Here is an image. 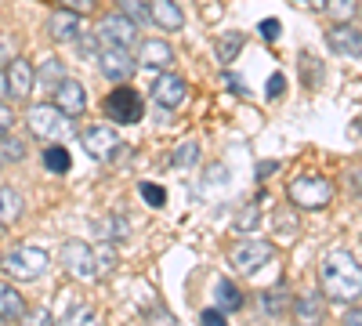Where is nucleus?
Wrapping results in <instances>:
<instances>
[{
    "label": "nucleus",
    "mask_w": 362,
    "mask_h": 326,
    "mask_svg": "<svg viewBox=\"0 0 362 326\" xmlns=\"http://www.w3.org/2000/svg\"><path fill=\"white\" fill-rule=\"evenodd\" d=\"M319 286L329 301H355L362 298V264L348 250H329L319 264Z\"/></svg>",
    "instance_id": "obj_1"
},
{
    "label": "nucleus",
    "mask_w": 362,
    "mask_h": 326,
    "mask_svg": "<svg viewBox=\"0 0 362 326\" xmlns=\"http://www.w3.org/2000/svg\"><path fill=\"white\" fill-rule=\"evenodd\" d=\"M47 264H51V257L37 243H22V247H15L8 254H0V272H4L8 279H22V283L40 279L47 272Z\"/></svg>",
    "instance_id": "obj_2"
},
{
    "label": "nucleus",
    "mask_w": 362,
    "mask_h": 326,
    "mask_svg": "<svg viewBox=\"0 0 362 326\" xmlns=\"http://www.w3.org/2000/svg\"><path fill=\"white\" fill-rule=\"evenodd\" d=\"M25 124H29V131H33L37 138H47V141H58V138L73 134V116H66L58 105H47V102L29 105Z\"/></svg>",
    "instance_id": "obj_3"
},
{
    "label": "nucleus",
    "mask_w": 362,
    "mask_h": 326,
    "mask_svg": "<svg viewBox=\"0 0 362 326\" xmlns=\"http://www.w3.org/2000/svg\"><path fill=\"white\" fill-rule=\"evenodd\" d=\"M334 199V185L319 174H300L290 182V203L293 206H305V211H319Z\"/></svg>",
    "instance_id": "obj_4"
},
{
    "label": "nucleus",
    "mask_w": 362,
    "mask_h": 326,
    "mask_svg": "<svg viewBox=\"0 0 362 326\" xmlns=\"http://www.w3.org/2000/svg\"><path fill=\"white\" fill-rule=\"evenodd\" d=\"M98 69H102V76H105V80L124 83V80H131V76L138 73V58L131 54V47L105 44V47L98 51Z\"/></svg>",
    "instance_id": "obj_5"
},
{
    "label": "nucleus",
    "mask_w": 362,
    "mask_h": 326,
    "mask_svg": "<svg viewBox=\"0 0 362 326\" xmlns=\"http://www.w3.org/2000/svg\"><path fill=\"white\" fill-rule=\"evenodd\" d=\"M276 257V247H272L268 240H243V243H235L232 247V254H228V261H232V269L235 272H257V269H264V264Z\"/></svg>",
    "instance_id": "obj_6"
},
{
    "label": "nucleus",
    "mask_w": 362,
    "mask_h": 326,
    "mask_svg": "<svg viewBox=\"0 0 362 326\" xmlns=\"http://www.w3.org/2000/svg\"><path fill=\"white\" fill-rule=\"evenodd\" d=\"M105 112H109L112 124H138L145 105H141V95L134 91V87L119 83V87H112V95L105 98Z\"/></svg>",
    "instance_id": "obj_7"
},
{
    "label": "nucleus",
    "mask_w": 362,
    "mask_h": 326,
    "mask_svg": "<svg viewBox=\"0 0 362 326\" xmlns=\"http://www.w3.org/2000/svg\"><path fill=\"white\" fill-rule=\"evenodd\" d=\"M4 76H8V98L25 102L29 95H33V87H37V69L29 66L25 58H11L8 69H4Z\"/></svg>",
    "instance_id": "obj_8"
},
{
    "label": "nucleus",
    "mask_w": 362,
    "mask_h": 326,
    "mask_svg": "<svg viewBox=\"0 0 362 326\" xmlns=\"http://www.w3.org/2000/svg\"><path fill=\"white\" fill-rule=\"evenodd\" d=\"M80 141H83L87 156H95V160H109V156L119 149L116 131L105 127V124H90V127H83V131H80Z\"/></svg>",
    "instance_id": "obj_9"
},
{
    "label": "nucleus",
    "mask_w": 362,
    "mask_h": 326,
    "mask_svg": "<svg viewBox=\"0 0 362 326\" xmlns=\"http://www.w3.org/2000/svg\"><path fill=\"white\" fill-rule=\"evenodd\" d=\"M62 261H66V269H69L76 279H95V276H98L95 250H90L87 243H80V240H69V243L62 247Z\"/></svg>",
    "instance_id": "obj_10"
},
{
    "label": "nucleus",
    "mask_w": 362,
    "mask_h": 326,
    "mask_svg": "<svg viewBox=\"0 0 362 326\" xmlns=\"http://www.w3.org/2000/svg\"><path fill=\"white\" fill-rule=\"evenodd\" d=\"M98 33L105 37V44L131 47V44L138 40V22H134V18H127L124 11H112V15H105V18H102V29H98Z\"/></svg>",
    "instance_id": "obj_11"
},
{
    "label": "nucleus",
    "mask_w": 362,
    "mask_h": 326,
    "mask_svg": "<svg viewBox=\"0 0 362 326\" xmlns=\"http://www.w3.org/2000/svg\"><path fill=\"white\" fill-rule=\"evenodd\" d=\"M189 98V87L177 73H160L156 83H153V102L163 105V109H181V102Z\"/></svg>",
    "instance_id": "obj_12"
},
{
    "label": "nucleus",
    "mask_w": 362,
    "mask_h": 326,
    "mask_svg": "<svg viewBox=\"0 0 362 326\" xmlns=\"http://www.w3.org/2000/svg\"><path fill=\"white\" fill-rule=\"evenodd\" d=\"M54 105L62 109L66 116H73V120H76V116H83L87 112V91H83V83L66 76L62 83L54 87Z\"/></svg>",
    "instance_id": "obj_13"
},
{
    "label": "nucleus",
    "mask_w": 362,
    "mask_h": 326,
    "mask_svg": "<svg viewBox=\"0 0 362 326\" xmlns=\"http://www.w3.org/2000/svg\"><path fill=\"white\" fill-rule=\"evenodd\" d=\"M47 37H51L54 44H73V40L80 37V15L69 11V8L54 11V15L47 18Z\"/></svg>",
    "instance_id": "obj_14"
},
{
    "label": "nucleus",
    "mask_w": 362,
    "mask_h": 326,
    "mask_svg": "<svg viewBox=\"0 0 362 326\" xmlns=\"http://www.w3.org/2000/svg\"><path fill=\"white\" fill-rule=\"evenodd\" d=\"M293 319H297V326H322V319H326L322 293H300V298H293Z\"/></svg>",
    "instance_id": "obj_15"
},
{
    "label": "nucleus",
    "mask_w": 362,
    "mask_h": 326,
    "mask_svg": "<svg viewBox=\"0 0 362 326\" xmlns=\"http://www.w3.org/2000/svg\"><path fill=\"white\" fill-rule=\"evenodd\" d=\"M174 62V51L167 40H141V51H138V69H148V73H156V69H167Z\"/></svg>",
    "instance_id": "obj_16"
},
{
    "label": "nucleus",
    "mask_w": 362,
    "mask_h": 326,
    "mask_svg": "<svg viewBox=\"0 0 362 326\" xmlns=\"http://www.w3.org/2000/svg\"><path fill=\"white\" fill-rule=\"evenodd\" d=\"M326 44L334 47L337 54H351V58H362V33L355 25H348V22H341V25H334L326 33Z\"/></svg>",
    "instance_id": "obj_17"
},
{
    "label": "nucleus",
    "mask_w": 362,
    "mask_h": 326,
    "mask_svg": "<svg viewBox=\"0 0 362 326\" xmlns=\"http://www.w3.org/2000/svg\"><path fill=\"white\" fill-rule=\"evenodd\" d=\"M148 18H153L160 29H167V33L185 25V11H181L174 0H148Z\"/></svg>",
    "instance_id": "obj_18"
},
{
    "label": "nucleus",
    "mask_w": 362,
    "mask_h": 326,
    "mask_svg": "<svg viewBox=\"0 0 362 326\" xmlns=\"http://www.w3.org/2000/svg\"><path fill=\"white\" fill-rule=\"evenodd\" d=\"M22 218V196L8 185H0V232H4L11 221Z\"/></svg>",
    "instance_id": "obj_19"
},
{
    "label": "nucleus",
    "mask_w": 362,
    "mask_h": 326,
    "mask_svg": "<svg viewBox=\"0 0 362 326\" xmlns=\"http://www.w3.org/2000/svg\"><path fill=\"white\" fill-rule=\"evenodd\" d=\"M22 312H25L22 293L11 283H0V319H18Z\"/></svg>",
    "instance_id": "obj_20"
},
{
    "label": "nucleus",
    "mask_w": 362,
    "mask_h": 326,
    "mask_svg": "<svg viewBox=\"0 0 362 326\" xmlns=\"http://www.w3.org/2000/svg\"><path fill=\"white\" fill-rule=\"evenodd\" d=\"M243 44H247V37H243V33H225V37L214 44L218 62H221V66H232V62H235V54L243 51Z\"/></svg>",
    "instance_id": "obj_21"
},
{
    "label": "nucleus",
    "mask_w": 362,
    "mask_h": 326,
    "mask_svg": "<svg viewBox=\"0 0 362 326\" xmlns=\"http://www.w3.org/2000/svg\"><path fill=\"white\" fill-rule=\"evenodd\" d=\"M37 80H40V87H58V83H62L66 80V62H62V58H44V66L37 69Z\"/></svg>",
    "instance_id": "obj_22"
},
{
    "label": "nucleus",
    "mask_w": 362,
    "mask_h": 326,
    "mask_svg": "<svg viewBox=\"0 0 362 326\" xmlns=\"http://www.w3.org/2000/svg\"><path fill=\"white\" fill-rule=\"evenodd\" d=\"M214 298H218V312H235L239 305H243V293L235 290V283H232V279H218Z\"/></svg>",
    "instance_id": "obj_23"
},
{
    "label": "nucleus",
    "mask_w": 362,
    "mask_h": 326,
    "mask_svg": "<svg viewBox=\"0 0 362 326\" xmlns=\"http://www.w3.org/2000/svg\"><path fill=\"white\" fill-rule=\"evenodd\" d=\"M40 160H44V167H47L51 174H66V170L73 167V160H69V153L62 149V145H47Z\"/></svg>",
    "instance_id": "obj_24"
},
{
    "label": "nucleus",
    "mask_w": 362,
    "mask_h": 326,
    "mask_svg": "<svg viewBox=\"0 0 362 326\" xmlns=\"http://www.w3.org/2000/svg\"><path fill=\"white\" fill-rule=\"evenodd\" d=\"M170 163H174L177 170L196 167V163H199V141H192V138H189V141H181L177 149H174V160H170Z\"/></svg>",
    "instance_id": "obj_25"
},
{
    "label": "nucleus",
    "mask_w": 362,
    "mask_h": 326,
    "mask_svg": "<svg viewBox=\"0 0 362 326\" xmlns=\"http://www.w3.org/2000/svg\"><path fill=\"white\" fill-rule=\"evenodd\" d=\"M25 156V141L15 138V134H4L0 138V163H18Z\"/></svg>",
    "instance_id": "obj_26"
},
{
    "label": "nucleus",
    "mask_w": 362,
    "mask_h": 326,
    "mask_svg": "<svg viewBox=\"0 0 362 326\" xmlns=\"http://www.w3.org/2000/svg\"><path fill=\"white\" fill-rule=\"evenodd\" d=\"M261 301H264V312H268V315H283V312H286V301H290V293H286L283 286H276V290H264Z\"/></svg>",
    "instance_id": "obj_27"
},
{
    "label": "nucleus",
    "mask_w": 362,
    "mask_h": 326,
    "mask_svg": "<svg viewBox=\"0 0 362 326\" xmlns=\"http://www.w3.org/2000/svg\"><path fill=\"white\" fill-rule=\"evenodd\" d=\"M95 228L102 232V240H105V243H116V240H124V235H127V225L119 221V218H105V221H95Z\"/></svg>",
    "instance_id": "obj_28"
},
{
    "label": "nucleus",
    "mask_w": 362,
    "mask_h": 326,
    "mask_svg": "<svg viewBox=\"0 0 362 326\" xmlns=\"http://www.w3.org/2000/svg\"><path fill=\"white\" fill-rule=\"evenodd\" d=\"M62 326H102V319L95 315V312H90L87 305H76L69 315H66V322Z\"/></svg>",
    "instance_id": "obj_29"
},
{
    "label": "nucleus",
    "mask_w": 362,
    "mask_h": 326,
    "mask_svg": "<svg viewBox=\"0 0 362 326\" xmlns=\"http://www.w3.org/2000/svg\"><path fill=\"white\" fill-rule=\"evenodd\" d=\"M18 326H54V319H51L47 308H25L18 315Z\"/></svg>",
    "instance_id": "obj_30"
},
{
    "label": "nucleus",
    "mask_w": 362,
    "mask_h": 326,
    "mask_svg": "<svg viewBox=\"0 0 362 326\" xmlns=\"http://www.w3.org/2000/svg\"><path fill=\"white\" fill-rule=\"evenodd\" d=\"M138 192H141V199H145L148 206H163V203H167V192H163V185L141 182V185H138Z\"/></svg>",
    "instance_id": "obj_31"
},
{
    "label": "nucleus",
    "mask_w": 362,
    "mask_h": 326,
    "mask_svg": "<svg viewBox=\"0 0 362 326\" xmlns=\"http://www.w3.org/2000/svg\"><path fill=\"white\" fill-rule=\"evenodd\" d=\"M95 261H98V272H102V276H109V272L116 269V250H112V243H105V240H102V254H95Z\"/></svg>",
    "instance_id": "obj_32"
},
{
    "label": "nucleus",
    "mask_w": 362,
    "mask_h": 326,
    "mask_svg": "<svg viewBox=\"0 0 362 326\" xmlns=\"http://www.w3.org/2000/svg\"><path fill=\"white\" fill-rule=\"evenodd\" d=\"M119 8H124V15L134 18V22H145L148 18V4H145V0H119Z\"/></svg>",
    "instance_id": "obj_33"
},
{
    "label": "nucleus",
    "mask_w": 362,
    "mask_h": 326,
    "mask_svg": "<svg viewBox=\"0 0 362 326\" xmlns=\"http://www.w3.org/2000/svg\"><path fill=\"white\" fill-rule=\"evenodd\" d=\"M329 15H334V18H351L355 15V0H329Z\"/></svg>",
    "instance_id": "obj_34"
},
{
    "label": "nucleus",
    "mask_w": 362,
    "mask_h": 326,
    "mask_svg": "<svg viewBox=\"0 0 362 326\" xmlns=\"http://www.w3.org/2000/svg\"><path fill=\"white\" fill-rule=\"evenodd\" d=\"M257 206H243V211H239V218H235V228L243 232V228H257Z\"/></svg>",
    "instance_id": "obj_35"
},
{
    "label": "nucleus",
    "mask_w": 362,
    "mask_h": 326,
    "mask_svg": "<svg viewBox=\"0 0 362 326\" xmlns=\"http://www.w3.org/2000/svg\"><path fill=\"white\" fill-rule=\"evenodd\" d=\"M145 326H177V322H174V315L167 308H153L145 315Z\"/></svg>",
    "instance_id": "obj_36"
},
{
    "label": "nucleus",
    "mask_w": 362,
    "mask_h": 326,
    "mask_svg": "<svg viewBox=\"0 0 362 326\" xmlns=\"http://www.w3.org/2000/svg\"><path fill=\"white\" fill-rule=\"evenodd\" d=\"M286 91V80H283V73H272L268 76V98H279Z\"/></svg>",
    "instance_id": "obj_37"
},
{
    "label": "nucleus",
    "mask_w": 362,
    "mask_h": 326,
    "mask_svg": "<svg viewBox=\"0 0 362 326\" xmlns=\"http://www.w3.org/2000/svg\"><path fill=\"white\" fill-rule=\"evenodd\" d=\"M199 322H203V326H228V322H225V312H218V308H206V312L199 315Z\"/></svg>",
    "instance_id": "obj_38"
},
{
    "label": "nucleus",
    "mask_w": 362,
    "mask_h": 326,
    "mask_svg": "<svg viewBox=\"0 0 362 326\" xmlns=\"http://www.w3.org/2000/svg\"><path fill=\"white\" fill-rule=\"evenodd\" d=\"M279 33H283V25H279L276 18H264V22H261V37H268V40H279Z\"/></svg>",
    "instance_id": "obj_39"
},
{
    "label": "nucleus",
    "mask_w": 362,
    "mask_h": 326,
    "mask_svg": "<svg viewBox=\"0 0 362 326\" xmlns=\"http://www.w3.org/2000/svg\"><path fill=\"white\" fill-rule=\"evenodd\" d=\"M62 8H69L76 15H87V11H95V0H62Z\"/></svg>",
    "instance_id": "obj_40"
},
{
    "label": "nucleus",
    "mask_w": 362,
    "mask_h": 326,
    "mask_svg": "<svg viewBox=\"0 0 362 326\" xmlns=\"http://www.w3.org/2000/svg\"><path fill=\"white\" fill-rule=\"evenodd\" d=\"M11 124H15V116H11V109H8L4 102H0V138H4V134H11Z\"/></svg>",
    "instance_id": "obj_41"
},
{
    "label": "nucleus",
    "mask_w": 362,
    "mask_h": 326,
    "mask_svg": "<svg viewBox=\"0 0 362 326\" xmlns=\"http://www.w3.org/2000/svg\"><path fill=\"white\" fill-rule=\"evenodd\" d=\"M221 83H225V87H232L235 95H243V98H250V91H247V83H239V80H235L232 73H221Z\"/></svg>",
    "instance_id": "obj_42"
},
{
    "label": "nucleus",
    "mask_w": 362,
    "mask_h": 326,
    "mask_svg": "<svg viewBox=\"0 0 362 326\" xmlns=\"http://www.w3.org/2000/svg\"><path fill=\"white\" fill-rule=\"evenodd\" d=\"M344 326H362V308H348V315H344Z\"/></svg>",
    "instance_id": "obj_43"
},
{
    "label": "nucleus",
    "mask_w": 362,
    "mask_h": 326,
    "mask_svg": "<svg viewBox=\"0 0 362 326\" xmlns=\"http://www.w3.org/2000/svg\"><path fill=\"white\" fill-rule=\"evenodd\" d=\"M272 170H279V163H276V160H268V163H261V167H257V177H268Z\"/></svg>",
    "instance_id": "obj_44"
},
{
    "label": "nucleus",
    "mask_w": 362,
    "mask_h": 326,
    "mask_svg": "<svg viewBox=\"0 0 362 326\" xmlns=\"http://www.w3.org/2000/svg\"><path fill=\"white\" fill-rule=\"evenodd\" d=\"M8 98V76H4V69H0V102Z\"/></svg>",
    "instance_id": "obj_45"
},
{
    "label": "nucleus",
    "mask_w": 362,
    "mask_h": 326,
    "mask_svg": "<svg viewBox=\"0 0 362 326\" xmlns=\"http://www.w3.org/2000/svg\"><path fill=\"white\" fill-rule=\"evenodd\" d=\"M293 4H305V0H293Z\"/></svg>",
    "instance_id": "obj_46"
}]
</instances>
